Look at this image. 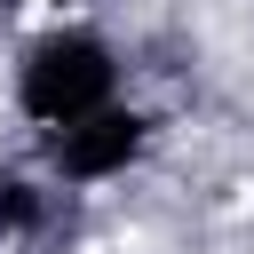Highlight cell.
Segmentation results:
<instances>
[{
    "label": "cell",
    "mask_w": 254,
    "mask_h": 254,
    "mask_svg": "<svg viewBox=\"0 0 254 254\" xmlns=\"http://www.w3.org/2000/svg\"><path fill=\"white\" fill-rule=\"evenodd\" d=\"M159 143H167V111H159V103H143V95H119V103H103V111H87V119H71V127H56V135H40L32 167H40L64 198H95V190H111V183L143 175Z\"/></svg>",
    "instance_id": "obj_2"
},
{
    "label": "cell",
    "mask_w": 254,
    "mask_h": 254,
    "mask_svg": "<svg viewBox=\"0 0 254 254\" xmlns=\"http://www.w3.org/2000/svg\"><path fill=\"white\" fill-rule=\"evenodd\" d=\"M0 8H40V16H48V24H56V16H79V8H87V0H0Z\"/></svg>",
    "instance_id": "obj_4"
},
{
    "label": "cell",
    "mask_w": 254,
    "mask_h": 254,
    "mask_svg": "<svg viewBox=\"0 0 254 254\" xmlns=\"http://www.w3.org/2000/svg\"><path fill=\"white\" fill-rule=\"evenodd\" d=\"M64 206H71V198H64L40 167L0 159V254H40V246H56Z\"/></svg>",
    "instance_id": "obj_3"
},
{
    "label": "cell",
    "mask_w": 254,
    "mask_h": 254,
    "mask_svg": "<svg viewBox=\"0 0 254 254\" xmlns=\"http://www.w3.org/2000/svg\"><path fill=\"white\" fill-rule=\"evenodd\" d=\"M119 95H127V56L87 16H56V24L24 32L16 64H8V111L32 135H56V127H71Z\"/></svg>",
    "instance_id": "obj_1"
}]
</instances>
